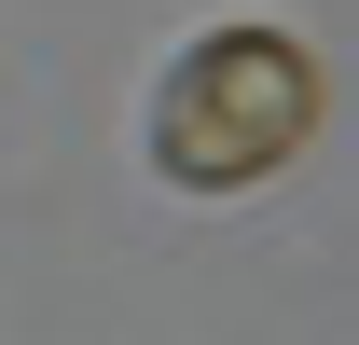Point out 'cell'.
Returning <instances> with one entry per match:
<instances>
[{"mask_svg": "<svg viewBox=\"0 0 359 345\" xmlns=\"http://www.w3.org/2000/svg\"><path fill=\"white\" fill-rule=\"evenodd\" d=\"M152 152H166V180H194V194H249V180H276L290 152L318 138V69L290 28H222V42H194L166 69V111H152Z\"/></svg>", "mask_w": 359, "mask_h": 345, "instance_id": "obj_1", "label": "cell"}]
</instances>
